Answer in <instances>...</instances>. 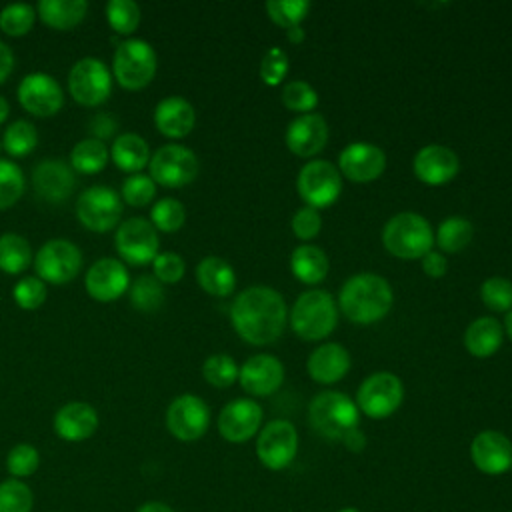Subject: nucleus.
I'll return each instance as SVG.
<instances>
[{"label":"nucleus","mask_w":512,"mask_h":512,"mask_svg":"<svg viewBox=\"0 0 512 512\" xmlns=\"http://www.w3.org/2000/svg\"><path fill=\"white\" fill-rule=\"evenodd\" d=\"M288 320L282 294L270 286H250L236 294L230 306V322L236 334L254 346L272 344L284 332Z\"/></svg>","instance_id":"nucleus-1"},{"label":"nucleus","mask_w":512,"mask_h":512,"mask_svg":"<svg viewBox=\"0 0 512 512\" xmlns=\"http://www.w3.org/2000/svg\"><path fill=\"white\" fill-rule=\"evenodd\" d=\"M394 304V294L386 278L374 272L350 276L338 294V306L354 324H372L382 320Z\"/></svg>","instance_id":"nucleus-2"},{"label":"nucleus","mask_w":512,"mask_h":512,"mask_svg":"<svg viewBox=\"0 0 512 512\" xmlns=\"http://www.w3.org/2000/svg\"><path fill=\"white\" fill-rule=\"evenodd\" d=\"M358 416L356 402L338 390L316 394L308 406L310 426L328 440H344L350 430L358 428Z\"/></svg>","instance_id":"nucleus-3"},{"label":"nucleus","mask_w":512,"mask_h":512,"mask_svg":"<svg viewBox=\"0 0 512 512\" xmlns=\"http://www.w3.org/2000/svg\"><path fill=\"white\" fill-rule=\"evenodd\" d=\"M382 242L392 256L416 260L432 250L434 234L424 216L416 212H400L384 224Z\"/></svg>","instance_id":"nucleus-4"},{"label":"nucleus","mask_w":512,"mask_h":512,"mask_svg":"<svg viewBox=\"0 0 512 512\" xmlns=\"http://www.w3.org/2000/svg\"><path fill=\"white\" fill-rule=\"evenodd\" d=\"M288 320L300 338L322 340L336 328L338 306L326 290H306L296 298Z\"/></svg>","instance_id":"nucleus-5"},{"label":"nucleus","mask_w":512,"mask_h":512,"mask_svg":"<svg viewBox=\"0 0 512 512\" xmlns=\"http://www.w3.org/2000/svg\"><path fill=\"white\" fill-rule=\"evenodd\" d=\"M156 68V50L142 38H126L114 50L112 74L122 88L140 90L148 86L156 74Z\"/></svg>","instance_id":"nucleus-6"},{"label":"nucleus","mask_w":512,"mask_h":512,"mask_svg":"<svg viewBox=\"0 0 512 512\" xmlns=\"http://www.w3.org/2000/svg\"><path fill=\"white\" fill-rule=\"evenodd\" d=\"M70 96L84 106H98L112 92V72L108 64L94 56H84L68 72Z\"/></svg>","instance_id":"nucleus-7"},{"label":"nucleus","mask_w":512,"mask_h":512,"mask_svg":"<svg viewBox=\"0 0 512 512\" xmlns=\"http://www.w3.org/2000/svg\"><path fill=\"white\" fill-rule=\"evenodd\" d=\"M78 220L94 232H108L120 224L122 218V196L106 186H88L76 200Z\"/></svg>","instance_id":"nucleus-8"},{"label":"nucleus","mask_w":512,"mask_h":512,"mask_svg":"<svg viewBox=\"0 0 512 512\" xmlns=\"http://www.w3.org/2000/svg\"><path fill=\"white\" fill-rule=\"evenodd\" d=\"M296 188L310 208H326L336 202L342 190V174L328 160H310L298 172Z\"/></svg>","instance_id":"nucleus-9"},{"label":"nucleus","mask_w":512,"mask_h":512,"mask_svg":"<svg viewBox=\"0 0 512 512\" xmlns=\"http://www.w3.org/2000/svg\"><path fill=\"white\" fill-rule=\"evenodd\" d=\"M82 268L80 248L66 238H52L44 242L34 254L36 276L50 284H64L76 278Z\"/></svg>","instance_id":"nucleus-10"},{"label":"nucleus","mask_w":512,"mask_h":512,"mask_svg":"<svg viewBox=\"0 0 512 512\" xmlns=\"http://www.w3.org/2000/svg\"><path fill=\"white\" fill-rule=\"evenodd\" d=\"M404 400V384L392 372H376L368 376L358 392L356 406L370 418H388L392 416Z\"/></svg>","instance_id":"nucleus-11"},{"label":"nucleus","mask_w":512,"mask_h":512,"mask_svg":"<svg viewBox=\"0 0 512 512\" xmlns=\"http://www.w3.org/2000/svg\"><path fill=\"white\" fill-rule=\"evenodd\" d=\"M198 156L182 144H164L160 146L148 162L150 178L156 184L168 188H180L190 184L198 174Z\"/></svg>","instance_id":"nucleus-12"},{"label":"nucleus","mask_w":512,"mask_h":512,"mask_svg":"<svg viewBox=\"0 0 512 512\" xmlns=\"http://www.w3.org/2000/svg\"><path fill=\"white\" fill-rule=\"evenodd\" d=\"M114 244L124 262L132 266H142L156 258L160 240L158 230L152 226L150 220L142 216H132L116 226Z\"/></svg>","instance_id":"nucleus-13"},{"label":"nucleus","mask_w":512,"mask_h":512,"mask_svg":"<svg viewBox=\"0 0 512 512\" xmlns=\"http://www.w3.org/2000/svg\"><path fill=\"white\" fill-rule=\"evenodd\" d=\"M298 452V432L288 420L268 422L256 438V456L268 470H284Z\"/></svg>","instance_id":"nucleus-14"},{"label":"nucleus","mask_w":512,"mask_h":512,"mask_svg":"<svg viewBox=\"0 0 512 512\" xmlns=\"http://www.w3.org/2000/svg\"><path fill=\"white\" fill-rule=\"evenodd\" d=\"M210 426V408L196 394L176 396L166 410V428L168 432L182 440L194 442L206 434Z\"/></svg>","instance_id":"nucleus-15"},{"label":"nucleus","mask_w":512,"mask_h":512,"mask_svg":"<svg viewBox=\"0 0 512 512\" xmlns=\"http://www.w3.org/2000/svg\"><path fill=\"white\" fill-rule=\"evenodd\" d=\"M18 100L34 116H52L64 104L60 82L46 72H30L18 84Z\"/></svg>","instance_id":"nucleus-16"},{"label":"nucleus","mask_w":512,"mask_h":512,"mask_svg":"<svg viewBox=\"0 0 512 512\" xmlns=\"http://www.w3.org/2000/svg\"><path fill=\"white\" fill-rule=\"evenodd\" d=\"M262 406L250 398L228 402L218 414V432L232 444H242L260 432Z\"/></svg>","instance_id":"nucleus-17"},{"label":"nucleus","mask_w":512,"mask_h":512,"mask_svg":"<svg viewBox=\"0 0 512 512\" xmlns=\"http://www.w3.org/2000/svg\"><path fill=\"white\" fill-rule=\"evenodd\" d=\"M84 286L88 294L98 302H112L120 298L130 288L126 264L112 256L96 260L84 276Z\"/></svg>","instance_id":"nucleus-18"},{"label":"nucleus","mask_w":512,"mask_h":512,"mask_svg":"<svg viewBox=\"0 0 512 512\" xmlns=\"http://www.w3.org/2000/svg\"><path fill=\"white\" fill-rule=\"evenodd\" d=\"M472 464L488 476H500L512 468V442L498 430H482L470 444Z\"/></svg>","instance_id":"nucleus-19"},{"label":"nucleus","mask_w":512,"mask_h":512,"mask_svg":"<svg viewBox=\"0 0 512 512\" xmlns=\"http://www.w3.org/2000/svg\"><path fill=\"white\" fill-rule=\"evenodd\" d=\"M386 168V154L372 142H350L338 154V170L352 182H370L382 176Z\"/></svg>","instance_id":"nucleus-20"},{"label":"nucleus","mask_w":512,"mask_h":512,"mask_svg":"<svg viewBox=\"0 0 512 512\" xmlns=\"http://www.w3.org/2000/svg\"><path fill=\"white\" fill-rule=\"evenodd\" d=\"M32 184L42 200L58 204L74 192V168L62 158H44L34 166Z\"/></svg>","instance_id":"nucleus-21"},{"label":"nucleus","mask_w":512,"mask_h":512,"mask_svg":"<svg viewBox=\"0 0 512 512\" xmlns=\"http://www.w3.org/2000/svg\"><path fill=\"white\" fill-rule=\"evenodd\" d=\"M412 168L418 180L424 184L440 186L458 174L460 160L452 148L444 144H428L416 152Z\"/></svg>","instance_id":"nucleus-22"},{"label":"nucleus","mask_w":512,"mask_h":512,"mask_svg":"<svg viewBox=\"0 0 512 512\" xmlns=\"http://www.w3.org/2000/svg\"><path fill=\"white\" fill-rule=\"evenodd\" d=\"M238 380L250 396H270L284 382V366L272 354H256L240 366Z\"/></svg>","instance_id":"nucleus-23"},{"label":"nucleus","mask_w":512,"mask_h":512,"mask_svg":"<svg viewBox=\"0 0 512 512\" xmlns=\"http://www.w3.org/2000/svg\"><path fill=\"white\" fill-rule=\"evenodd\" d=\"M326 142H328V124L316 112L296 116L286 128V146L290 148L292 154L300 158H310L318 154Z\"/></svg>","instance_id":"nucleus-24"},{"label":"nucleus","mask_w":512,"mask_h":512,"mask_svg":"<svg viewBox=\"0 0 512 512\" xmlns=\"http://www.w3.org/2000/svg\"><path fill=\"white\" fill-rule=\"evenodd\" d=\"M98 428V412L88 402H68L54 414V432L66 442H82Z\"/></svg>","instance_id":"nucleus-25"},{"label":"nucleus","mask_w":512,"mask_h":512,"mask_svg":"<svg viewBox=\"0 0 512 512\" xmlns=\"http://www.w3.org/2000/svg\"><path fill=\"white\" fill-rule=\"evenodd\" d=\"M306 370L318 384H334L342 380L350 370V354L342 344L326 342L312 350L306 360Z\"/></svg>","instance_id":"nucleus-26"},{"label":"nucleus","mask_w":512,"mask_h":512,"mask_svg":"<svg viewBox=\"0 0 512 512\" xmlns=\"http://www.w3.org/2000/svg\"><path fill=\"white\" fill-rule=\"evenodd\" d=\"M154 124L168 138H182L190 134L196 124L194 106L182 96H166L154 108Z\"/></svg>","instance_id":"nucleus-27"},{"label":"nucleus","mask_w":512,"mask_h":512,"mask_svg":"<svg viewBox=\"0 0 512 512\" xmlns=\"http://www.w3.org/2000/svg\"><path fill=\"white\" fill-rule=\"evenodd\" d=\"M504 338L502 324L492 316H480L472 320L464 332V346L476 358L492 356Z\"/></svg>","instance_id":"nucleus-28"},{"label":"nucleus","mask_w":512,"mask_h":512,"mask_svg":"<svg viewBox=\"0 0 512 512\" xmlns=\"http://www.w3.org/2000/svg\"><path fill=\"white\" fill-rule=\"evenodd\" d=\"M200 288L212 296H228L236 288L234 268L220 256H206L196 266Z\"/></svg>","instance_id":"nucleus-29"},{"label":"nucleus","mask_w":512,"mask_h":512,"mask_svg":"<svg viewBox=\"0 0 512 512\" xmlns=\"http://www.w3.org/2000/svg\"><path fill=\"white\" fill-rule=\"evenodd\" d=\"M110 156L120 170L136 174L150 162V148L140 134L124 132L114 138Z\"/></svg>","instance_id":"nucleus-30"},{"label":"nucleus","mask_w":512,"mask_h":512,"mask_svg":"<svg viewBox=\"0 0 512 512\" xmlns=\"http://www.w3.org/2000/svg\"><path fill=\"white\" fill-rule=\"evenodd\" d=\"M330 268L328 256L320 246L300 244L292 250L290 270L304 284H318L326 278Z\"/></svg>","instance_id":"nucleus-31"},{"label":"nucleus","mask_w":512,"mask_h":512,"mask_svg":"<svg viewBox=\"0 0 512 512\" xmlns=\"http://www.w3.org/2000/svg\"><path fill=\"white\" fill-rule=\"evenodd\" d=\"M88 12L86 0H40L36 14L40 20L56 30H68L82 22Z\"/></svg>","instance_id":"nucleus-32"},{"label":"nucleus","mask_w":512,"mask_h":512,"mask_svg":"<svg viewBox=\"0 0 512 512\" xmlns=\"http://www.w3.org/2000/svg\"><path fill=\"white\" fill-rule=\"evenodd\" d=\"M108 158L110 150L106 142L88 136L74 144L70 152V166L74 168V172L80 174H96L108 164Z\"/></svg>","instance_id":"nucleus-33"},{"label":"nucleus","mask_w":512,"mask_h":512,"mask_svg":"<svg viewBox=\"0 0 512 512\" xmlns=\"http://www.w3.org/2000/svg\"><path fill=\"white\" fill-rule=\"evenodd\" d=\"M32 264L30 242L16 232L0 236V270L6 274H20Z\"/></svg>","instance_id":"nucleus-34"},{"label":"nucleus","mask_w":512,"mask_h":512,"mask_svg":"<svg viewBox=\"0 0 512 512\" xmlns=\"http://www.w3.org/2000/svg\"><path fill=\"white\" fill-rule=\"evenodd\" d=\"M474 236V226L468 218L464 216H448L440 222L434 242L440 246L442 252L448 254H456L460 250H464Z\"/></svg>","instance_id":"nucleus-35"},{"label":"nucleus","mask_w":512,"mask_h":512,"mask_svg":"<svg viewBox=\"0 0 512 512\" xmlns=\"http://www.w3.org/2000/svg\"><path fill=\"white\" fill-rule=\"evenodd\" d=\"M36 144H38V132L32 122L18 118L6 126L2 136V146L10 156L22 158L30 154L36 148Z\"/></svg>","instance_id":"nucleus-36"},{"label":"nucleus","mask_w":512,"mask_h":512,"mask_svg":"<svg viewBox=\"0 0 512 512\" xmlns=\"http://www.w3.org/2000/svg\"><path fill=\"white\" fill-rule=\"evenodd\" d=\"M128 296H130V302L136 310H142V312H154L158 310L162 304H164V286L162 282L152 276V274H142L138 276L132 284H130V290H128Z\"/></svg>","instance_id":"nucleus-37"},{"label":"nucleus","mask_w":512,"mask_h":512,"mask_svg":"<svg viewBox=\"0 0 512 512\" xmlns=\"http://www.w3.org/2000/svg\"><path fill=\"white\" fill-rule=\"evenodd\" d=\"M140 6L134 0H108L106 2V20L114 32L128 36L140 24Z\"/></svg>","instance_id":"nucleus-38"},{"label":"nucleus","mask_w":512,"mask_h":512,"mask_svg":"<svg viewBox=\"0 0 512 512\" xmlns=\"http://www.w3.org/2000/svg\"><path fill=\"white\" fill-rule=\"evenodd\" d=\"M184 220H186V208L176 198H170V196L160 198L150 208V222L156 230L176 232L178 228H182Z\"/></svg>","instance_id":"nucleus-39"},{"label":"nucleus","mask_w":512,"mask_h":512,"mask_svg":"<svg viewBox=\"0 0 512 512\" xmlns=\"http://www.w3.org/2000/svg\"><path fill=\"white\" fill-rule=\"evenodd\" d=\"M36 20V8L26 2H12L0 10V28L8 36H24Z\"/></svg>","instance_id":"nucleus-40"},{"label":"nucleus","mask_w":512,"mask_h":512,"mask_svg":"<svg viewBox=\"0 0 512 512\" xmlns=\"http://www.w3.org/2000/svg\"><path fill=\"white\" fill-rule=\"evenodd\" d=\"M26 186L22 168L6 158H0V210L10 208L22 196Z\"/></svg>","instance_id":"nucleus-41"},{"label":"nucleus","mask_w":512,"mask_h":512,"mask_svg":"<svg viewBox=\"0 0 512 512\" xmlns=\"http://www.w3.org/2000/svg\"><path fill=\"white\" fill-rule=\"evenodd\" d=\"M238 364L228 354H212L202 364V376L216 388H228L238 378Z\"/></svg>","instance_id":"nucleus-42"},{"label":"nucleus","mask_w":512,"mask_h":512,"mask_svg":"<svg viewBox=\"0 0 512 512\" xmlns=\"http://www.w3.org/2000/svg\"><path fill=\"white\" fill-rule=\"evenodd\" d=\"M32 490L16 478L0 482V512H32Z\"/></svg>","instance_id":"nucleus-43"},{"label":"nucleus","mask_w":512,"mask_h":512,"mask_svg":"<svg viewBox=\"0 0 512 512\" xmlns=\"http://www.w3.org/2000/svg\"><path fill=\"white\" fill-rule=\"evenodd\" d=\"M480 298L486 308L494 312H510L512 310V282L502 276L486 278L480 286Z\"/></svg>","instance_id":"nucleus-44"},{"label":"nucleus","mask_w":512,"mask_h":512,"mask_svg":"<svg viewBox=\"0 0 512 512\" xmlns=\"http://www.w3.org/2000/svg\"><path fill=\"white\" fill-rule=\"evenodd\" d=\"M282 102L288 110L308 114L318 106V92L306 80H290L282 88Z\"/></svg>","instance_id":"nucleus-45"},{"label":"nucleus","mask_w":512,"mask_h":512,"mask_svg":"<svg viewBox=\"0 0 512 512\" xmlns=\"http://www.w3.org/2000/svg\"><path fill=\"white\" fill-rule=\"evenodd\" d=\"M310 2L308 0H270L266 2L268 16L282 28H292L302 22L308 14Z\"/></svg>","instance_id":"nucleus-46"},{"label":"nucleus","mask_w":512,"mask_h":512,"mask_svg":"<svg viewBox=\"0 0 512 512\" xmlns=\"http://www.w3.org/2000/svg\"><path fill=\"white\" fill-rule=\"evenodd\" d=\"M38 464H40L38 450L26 442L12 446L6 456V468H8L10 476L16 480L32 476L38 470Z\"/></svg>","instance_id":"nucleus-47"},{"label":"nucleus","mask_w":512,"mask_h":512,"mask_svg":"<svg viewBox=\"0 0 512 512\" xmlns=\"http://www.w3.org/2000/svg\"><path fill=\"white\" fill-rule=\"evenodd\" d=\"M122 200L134 208L146 206L154 194H156V182L150 178V174H130L122 182Z\"/></svg>","instance_id":"nucleus-48"},{"label":"nucleus","mask_w":512,"mask_h":512,"mask_svg":"<svg viewBox=\"0 0 512 512\" xmlns=\"http://www.w3.org/2000/svg\"><path fill=\"white\" fill-rule=\"evenodd\" d=\"M46 294H48L46 282L40 280L38 276H24L12 288V296H14L16 304L24 310L40 308L46 300Z\"/></svg>","instance_id":"nucleus-49"},{"label":"nucleus","mask_w":512,"mask_h":512,"mask_svg":"<svg viewBox=\"0 0 512 512\" xmlns=\"http://www.w3.org/2000/svg\"><path fill=\"white\" fill-rule=\"evenodd\" d=\"M288 72V56L282 48L272 46L266 50L260 62V78L268 86H278Z\"/></svg>","instance_id":"nucleus-50"},{"label":"nucleus","mask_w":512,"mask_h":512,"mask_svg":"<svg viewBox=\"0 0 512 512\" xmlns=\"http://www.w3.org/2000/svg\"><path fill=\"white\" fill-rule=\"evenodd\" d=\"M152 268H154V276L162 282V284H174L178 282L184 272H186V262L178 252H158L156 258L152 260Z\"/></svg>","instance_id":"nucleus-51"},{"label":"nucleus","mask_w":512,"mask_h":512,"mask_svg":"<svg viewBox=\"0 0 512 512\" xmlns=\"http://www.w3.org/2000/svg\"><path fill=\"white\" fill-rule=\"evenodd\" d=\"M320 228H322V218H320V212L316 208L304 206V208L296 210V214L292 216V232L300 240L316 238Z\"/></svg>","instance_id":"nucleus-52"},{"label":"nucleus","mask_w":512,"mask_h":512,"mask_svg":"<svg viewBox=\"0 0 512 512\" xmlns=\"http://www.w3.org/2000/svg\"><path fill=\"white\" fill-rule=\"evenodd\" d=\"M118 128V120L108 114V112H98L90 118L88 122V132H90V138H98V140H106L110 138Z\"/></svg>","instance_id":"nucleus-53"},{"label":"nucleus","mask_w":512,"mask_h":512,"mask_svg":"<svg viewBox=\"0 0 512 512\" xmlns=\"http://www.w3.org/2000/svg\"><path fill=\"white\" fill-rule=\"evenodd\" d=\"M422 270H424V274H428L430 278H440V276H444L446 270H448V260H446V256H442L440 252L430 250V252H426V254L422 256Z\"/></svg>","instance_id":"nucleus-54"},{"label":"nucleus","mask_w":512,"mask_h":512,"mask_svg":"<svg viewBox=\"0 0 512 512\" xmlns=\"http://www.w3.org/2000/svg\"><path fill=\"white\" fill-rule=\"evenodd\" d=\"M14 68V52L12 48L0 40V84L12 74Z\"/></svg>","instance_id":"nucleus-55"},{"label":"nucleus","mask_w":512,"mask_h":512,"mask_svg":"<svg viewBox=\"0 0 512 512\" xmlns=\"http://www.w3.org/2000/svg\"><path fill=\"white\" fill-rule=\"evenodd\" d=\"M344 446L348 448V450H352V452H362L364 450V446H366V436H364V432L360 430V428H354V430H350L346 436H344Z\"/></svg>","instance_id":"nucleus-56"},{"label":"nucleus","mask_w":512,"mask_h":512,"mask_svg":"<svg viewBox=\"0 0 512 512\" xmlns=\"http://www.w3.org/2000/svg\"><path fill=\"white\" fill-rule=\"evenodd\" d=\"M136 512H174V510L164 502H146Z\"/></svg>","instance_id":"nucleus-57"},{"label":"nucleus","mask_w":512,"mask_h":512,"mask_svg":"<svg viewBox=\"0 0 512 512\" xmlns=\"http://www.w3.org/2000/svg\"><path fill=\"white\" fill-rule=\"evenodd\" d=\"M286 36H288V40H290L292 44H300V42L304 40V28H302L300 24H298V26H292V28H288Z\"/></svg>","instance_id":"nucleus-58"},{"label":"nucleus","mask_w":512,"mask_h":512,"mask_svg":"<svg viewBox=\"0 0 512 512\" xmlns=\"http://www.w3.org/2000/svg\"><path fill=\"white\" fill-rule=\"evenodd\" d=\"M8 112H10V106H8V100L0 94V124L8 118Z\"/></svg>","instance_id":"nucleus-59"},{"label":"nucleus","mask_w":512,"mask_h":512,"mask_svg":"<svg viewBox=\"0 0 512 512\" xmlns=\"http://www.w3.org/2000/svg\"><path fill=\"white\" fill-rule=\"evenodd\" d=\"M504 328H506V334L510 336L512 340V310L506 314V320H504Z\"/></svg>","instance_id":"nucleus-60"},{"label":"nucleus","mask_w":512,"mask_h":512,"mask_svg":"<svg viewBox=\"0 0 512 512\" xmlns=\"http://www.w3.org/2000/svg\"><path fill=\"white\" fill-rule=\"evenodd\" d=\"M338 512H362V510H358V508H354V506H346V508H342V510H338Z\"/></svg>","instance_id":"nucleus-61"},{"label":"nucleus","mask_w":512,"mask_h":512,"mask_svg":"<svg viewBox=\"0 0 512 512\" xmlns=\"http://www.w3.org/2000/svg\"><path fill=\"white\" fill-rule=\"evenodd\" d=\"M2 148H4V146H2V140H0V152H2Z\"/></svg>","instance_id":"nucleus-62"},{"label":"nucleus","mask_w":512,"mask_h":512,"mask_svg":"<svg viewBox=\"0 0 512 512\" xmlns=\"http://www.w3.org/2000/svg\"><path fill=\"white\" fill-rule=\"evenodd\" d=\"M510 470H512V468H510Z\"/></svg>","instance_id":"nucleus-63"}]
</instances>
